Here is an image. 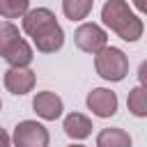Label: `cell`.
<instances>
[{
  "label": "cell",
  "instance_id": "1",
  "mask_svg": "<svg viewBox=\"0 0 147 147\" xmlns=\"http://www.w3.org/2000/svg\"><path fill=\"white\" fill-rule=\"evenodd\" d=\"M23 32L32 39L39 53H57L64 46V32L48 7L28 9L23 16Z\"/></svg>",
  "mask_w": 147,
  "mask_h": 147
},
{
  "label": "cell",
  "instance_id": "2",
  "mask_svg": "<svg viewBox=\"0 0 147 147\" xmlns=\"http://www.w3.org/2000/svg\"><path fill=\"white\" fill-rule=\"evenodd\" d=\"M101 21L124 41H138L145 32L142 18L124 0H108L101 7Z\"/></svg>",
  "mask_w": 147,
  "mask_h": 147
},
{
  "label": "cell",
  "instance_id": "3",
  "mask_svg": "<svg viewBox=\"0 0 147 147\" xmlns=\"http://www.w3.org/2000/svg\"><path fill=\"white\" fill-rule=\"evenodd\" d=\"M0 57L9 62V67H30L32 46L21 37L18 28L11 21L0 23Z\"/></svg>",
  "mask_w": 147,
  "mask_h": 147
},
{
  "label": "cell",
  "instance_id": "4",
  "mask_svg": "<svg viewBox=\"0 0 147 147\" xmlns=\"http://www.w3.org/2000/svg\"><path fill=\"white\" fill-rule=\"evenodd\" d=\"M94 69L96 74L108 83H119L129 74V57L117 46H106L94 55Z\"/></svg>",
  "mask_w": 147,
  "mask_h": 147
},
{
  "label": "cell",
  "instance_id": "5",
  "mask_svg": "<svg viewBox=\"0 0 147 147\" xmlns=\"http://www.w3.org/2000/svg\"><path fill=\"white\" fill-rule=\"evenodd\" d=\"M48 142H51V136L41 122L23 119L14 126L11 147H48Z\"/></svg>",
  "mask_w": 147,
  "mask_h": 147
},
{
  "label": "cell",
  "instance_id": "6",
  "mask_svg": "<svg viewBox=\"0 0 147 147\" xmlns=\"http://www.w3.org/2000/svg\"><path fill=\"white\" fill-rule=\"evenodd\" d=\"M74 44L78 51L83 53H90V55H96L101 48L108 46V34L101 25L96 23H83L76 28L74 32Z\"/></svg>",
  "mask_w": 147,
  "mask_h": 147
},
{
  "label": "cell",
  "instance_id": "7",
  "mask_svg": "<svg viewBox=\"0 0 147 147\" xmlns=\"http://www.w3.org/2000/svg\"><path fill=\"white\" fill-rule=\"evenodd\" d=\"M85 103H87V110H92V115L106 119V117H113L117 113V103L119 101H117V94L113 90H108V87H94V90L87 92Z\"/></svg>",
  "mask_w": 147,
  "mask_h": 147
},
{
  "label": "cell",
  "instance_id": "8",
  "mask_svg": "<svg viewBox=\"0 0 147 147\" xmlns=\"http://www.w3.org/2000/svg\"><path fill=\"white\" fill-rule=\"evenodd\" d=\"M34 83H37V74L30 67H9L5 71V87L14 96H23L32 92Z\"/></svg>",
  "mask_w": 147,
  "mask_h": 147
},
{
  "label": "cell",
  "instance_id": "9",
  "mask_svg": "<svg viewBox=\"0 0 147 147\" xmlns=\"http://www.w3.org/2000/svg\"><path fill=\"white\" fill-rule=\"evenodd\" d=\"M32 110L37 113V117H41V119H46V122H55V119L62 117L64 103H62V99H60L55 92L44 90V92H37V94H34V99H32Z\"/></svg>",
  "mask_w": 147,
  "mask_h": 147
},
{
  "label": "cell",
  "instance_id": "10",
  "mask_svg": "<svg viewBox=\"0 0 147 147\" xmlns=\"http://www.w3.org/2000/svg\"><path fill=\"white\" fill-rule=\"evenodd\" d=\"M62 129L64 133L71 138V140H85L90 133H92V119L83 113H69L62 122Z\"/></svg>",
  "mask_w": 147,
  "mask_h": 147
},
{
  "label": "cell",
  "instance_id": "11",
  "mask_svg": "<svg viewBox=\"0 0 147 147\" xmlns=\"http://www.w3.org/2000/svg\"><path fill=\"white\" fill-rule=\"evenodd\" d=\"M131 145H133V140H131L129 131H124L119 126H108L96 133V147H131Z\"/></svg>",
  "mask_w": 147,
  "mask_h": 147
},
{
  "label": "cell",
  "instance_id": "12",
  "mask_svg": "<svg viewBox=\"0 0 147 147\" xmlns=\"http://www.w3.org/2000/svg\"><path fill=\"white\" fill-rule=\"evenodd\" d=\"M126 108L136 117H147V90L145 85H136L126 96Z\"/></svg>",
  "mask_w": 147,
  "mask_h": 147
},
{
  "label": "cell",
  "instance_id": "13",
  "mask_svg": "<svg viewBox=\"0 0 147 147\" xmlns=\"http://www.w3.org/2000/svg\"><path fill=\"white\" fill-rule=\"evenodd\" d=\"M94 0H64L62 2V11L69 21H83L87 18V14L92 11Z\"/></svg>",
  "mask_w": 147,
  "mask_h": 147
},
{
  "label": "cell",
  "instance_id": "14",
  "mask_svg": "<svg viewBox=\"0 0 147 147\" xmlns=\"http://www.w3.org/2000/svg\"><path fill=\"white\" fill-rule=\"evenodd\" d=\"M30 9L28 0H0V16L2 18H23Z\"/></svg>",
  "mask_w": 147,
  "mask_h": 147
},
{
  "label": "cell",
  "instance_id": "15",
  "mask_svg": "<svg viewBox=\"0 0 147 147\" xmlns=\"http://www.w3.org/2000/svg\"><path fill=\"white\" fill-rule=\"evenodd\" d=\"M0 147H11V136L5 129H0Z\"/></svg>",
  "mask_w": 147,
  "mask_h": 147
},
{
  "label": "cell",
  "instance_id": "16",
  "mask_svg": "<svg viewBox=\"0 0 147 147\" xmlns=\"http://www.w3.org/2000/svg\"><path fill=\"white\" fill-rule=\"evenodd\" d=\"M69 147H85V145H69Z\"/></svg>",
  "mask_w": 147,
  "mask_h": 147
},
{
  "label": "cell",
  "instance_id": "17",
  "mask_svg": "<svg viewBox=\"0 0 147 147\" xmlns=\"http://www.w3.org/2000/svg\"><path fill=\"white\" fill-rule=\"evenodd\" d=\"M0 110H2V101H0Z\"/></svg>",
  "mask_w": 147,
  "mask_h": 147
}]
</instances>
